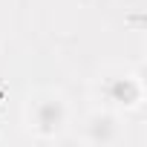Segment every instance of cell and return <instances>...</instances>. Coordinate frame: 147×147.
<instances>
[{
	"mask_svg": "<svg viewBox=\"0 0 147 147\" xmlns=\"http://www.w3.org/2000/svg\"><path fill=\"white\" fill-rule=\"evenodd\" d=\"M98 92L101 98L115 107V110H133L141 104V95H144V87H141V78L136 72H115V75H104L101 84H98Z\"/></svg>",
	"mask_w": 147,
	"mask_h": 147,
	"instance_id": "7a4b0ae2",
	"label": "cell"
},
{
	"mask_svg": "<svg viewBox=\"0 0 147 147\" xmlns=\"http://www.w3.org/2000/svg\"><path fill=\"white\" fill-rule=\"evenodd\" d=\"M121 138H124V127L113 110H95L87 115V121H84V141L87 144L110 147V144H118Z\"/></svg>",
	"mask_w": 147,
	"mask_h": 147,
	"instance_id": "3957f363",
	"label": "cell"
},
{
	"mask_svg": "<svg viewBox=\"0 0 147 147\" xmlns=\"http://www.w3.org/2000/svg\"><path fill=\"white\" fill-rule=\"evenodd\" d=\"M69 124V104L63 101L61 92H52V90H40L35 95H29V104H26V127L35 138L40 141H49V138H58Z\"/></svg>",
	"mask_w": 147,
	"mask_h": 147,
	"instance_id": "6da1fadb",
	"label": "cell"
}]
</instances>
